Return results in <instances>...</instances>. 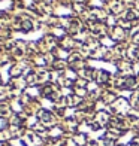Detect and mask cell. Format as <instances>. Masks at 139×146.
Returning a JSON list of instances; mask_svg holds the SVG:
<instances>
[{"mask_svg": "<svg viewBox=\"0 0 139 146\" xmlns=\"http://www.w3.org/2000/svg\"><path fill=\"white\" fill-rule=\"evenodd\" d=\"M31 27H33V25H31V23H30V21H23V29H24L25 31L31 30Z\"/></svg>", "mask_w": 139, "mask_h": 146, "instance_id": "7a4b0ae2", "label": "cell"}, {"mask_svg": "<svg viewBox=\"0 0 139 146\" xmlns=\"http://www.w3.org/2000/svg\"><path fill=\"white\" fill-rule=\"evenodd\" d=\"M135 84H136V79H135V78H127V79H126V82H124V87L132 88Z\"/></svg>", "mask_w": 139, "mask_h": 146, "instance_id": "6da1fadb", "label": "cell"}]
</instances>
